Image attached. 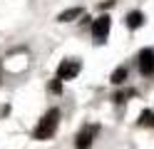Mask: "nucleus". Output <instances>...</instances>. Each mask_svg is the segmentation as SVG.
I'll use <instances>...</instances> for the list:
<instances>
[{"label": "nucleus", "mask_w": 154, "mask_h": 149, "mask_svg": "<svg viewBox=\"0 0 154 149\" xmlns=\"http://www.w3.org/2000/svg\"><path fill=\"white\" fill-rule=\"evenodd\" d=\"M77 149H87L90 144H92V129H82L80 134H77Z\"/></svg>", "instance_id": "nucleus-5"}, {"label": "nucleus", "mask_w": 154, "mask_h": 149, "mask_svg": "<svg viewBox=\"0 0 154 149\" xmlns=\"http://www.w3.org/2000/svg\"><path fill=\"white\" fill-rule=\"evenodd\" d=\"M50 89H52V92H60V79H55V82H52V87H50Z\"/></svg>", "instance_id": "nucleus-10"}, {"label": "nucleus", "mask_w": 154, "mask_h": 149, "mask_svg": "<svg viewBox=\"0 0 154 149\" xmlns=\"http://www.w3.org/2000/svg\"><path fill=\"white\" fill-rule=\"evenodd\" d=\"M139 70L144 77L154 75V50H142L139 52Z\"/></svg>", "instance_id": "nucleus-3"}, {"label": "nucleus", "mask_w": 154, "mask_h": 149, "mask_svg": "<svg viewBox=\"0 0 154 149\" xmlns=\"http://www.w3.org/2000/svg\"><path fill=\"white\" fill-rule=\"evenodd\" d=\"M77 72H80V62L77 60H65L57 67V79H72V77H77Z\"/></svg>", "instance_id": "nucleus-2"}, {"label": "nucleus", "mask_w": 154, "mask_h": 149, "mask_svg": "<svg viewBox=\"0 0 154 149\" xmlns=\"http://www.w3.org/2000/svg\"><path fill=\"white\" fill-rule=\"evenodd\" d=\"M82 15V8H72V10H65V13H60V23H70V20H75V17H80Z\"/></svg>", "instance_id": "nucleus-7"}, {"label": "nucleus", "mask_w": 154, "mask_h": 149, "mask_svg": "<svg viewBox=\"0 0 154 149\" xmlns=\"http://www.w3.org/2000/svg\"><path fill=\"white\" fill-rule=\"evenodd\" d=\"M57 122H60V109H50L42 119H40V124L35 127V139H50L55 134V129H57Z\"/></svg>", "instance_id": "nucleus-1"}, {"label": "nucleus", "mask_w": 154, "mask_h": 149, "mask_svg": "<svg viewBox=\"0 0 154 149\" xmlns=\"http://www.w3.org/2000/svg\"><path fill=\"white\" fill-rule=\"evenodd\" d=\"M124 79H127V70H124V67H117V70H114V75H112V82H114V85H122Z\"/></svg>", "instance_id": "nucleus-9"}, {"label": "nucleus", "mask_w": 154, "mask_h": 149, "mask_svg": "<svg viewBox=\"0 0 154 149\" xmlns=\"http://www.w3.org/2000/svg\"><path fill=\"white\" fill-rule=\"evenodd\" d=\"M142 23H144V15L139 13V10H132V13L127 15V27H129V30H137Z\"/></svg>", "instance_id": "nucleus-6"}, {"label": "nucleus", "mask_w": 154, "mask_h": 149, "mask_svg": "<svg viewBox=\"0 0 154 149\" xmlns=\"http://www.w3.org/2000/svg\"><path fill=\"white\" fill-rule=\"evenodd\" d=\"M139 124L142 127H154V112L152 109H144V112L139 114Z\"/></svg>", "instance_id": "nucleus-8"}, {"label": "nucleus", "mask_w": 154, "mask_h": 149, "mask_svg": "<svg viewBox=\"0 0 154 149\" xmlns=\"http://www.w3.org/2000/svg\"><path fill=\"white\" fill-rule=\"evenodd\" d=\"M109 25H112V20H109L107 15L97 17V20L92 23V35L97 37V40H104V37H107V33H109Z\"/></svg>", "instance_id": "nucleus-4"}]
</instances>
